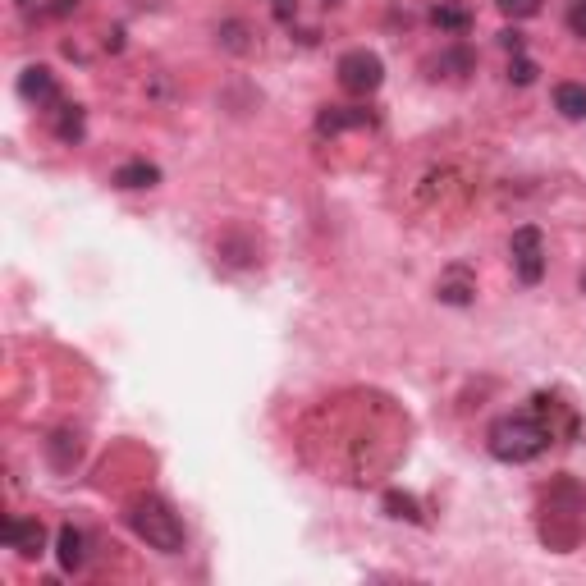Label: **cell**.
Instances as JSON below:
<instances>
[{
    "label": "cell",
    "mask_w": 586,
    "mask_h": 586,
    "mask_svg": "<svg viewBox=\"0 0 586 586\" xmlns=\"http://www.w3.org/2000/svg\"><path fill=\"white\" fill-rule=\"evenodd\" d=\"M500 42L509 46L513 55H522V46H527V42H522V33H518V28H504V33H500Z\"/></svg>",
    "instance_id": "obj_22"
},
{
    "label": "cell",
    "mask_w": 586,
    "mask_h": 586,
    "mask_svg": "<svg viewBox=\"0 0 586 586\" xmlns=\"http://www.w3.org/2000/svg\"><path fill=\"white\" fill-rule=\"evenodd\" d=\"M216 42L225 46L229 55H248V51H252V33H248V23H243V19H225V23L216 28Z\"/></svg>",
    "instance_id": "obj_14"
},
{
    "label": "cell",
    "mask_w": 586,
    "mask_h": 586,
    "mask_svg": "<svg viewBox=\"0 0 586 586\" xmlns=\"http://www.w3.org/2000/svg\"><path fill=\"white\" fill-rule=\"evenodd\" d=\"M577 289H582V293H586V271H582V275H577Z\"/></svg>",
    "instance_id": "obj_24"
},
{
    "label": "cell",
    "mask_w": 586,
    "mask_h": 586,
    "mask_svg": "<svg viewBox=\"0 0 586 586\" xmlns=\"http://www.w3.org/2000/svg\"><path fill=\"white\" fill-rule=\"evenodd\" d=\"M586 532V486L573 477H554L541 500V541L568 554Z\"/></svg>",
    "instance_id": "obj_2"
},
{
    "label": "cell",
    "mask_w": 586,
    "mask_h": 586,
    "mask_svg": "<svg viewBox=\"0 0 586 586\" xmlns=\"http://www.w3.org/2000/svg\"><path fill=\"white\" fill-rule=\"evenodd\" d=\"M536 60H527V55H513L509 60V83H518V87H527V83H536Z\"/></svg>",
    "instance_id": "obj_19"
},
{
    "label": "cell",
    "mask_w": 586,
    "mask_h": 586,
    "mask_svg": "<svg viewBox=\"0 0 586 586\" xmlns=\"http://www.w3.org/2000/svg\"><path fill=\"white\" fill-rule=\"evenodd\" d=\"M472 65H477V55H472V51H463V46H454V51H445L440 60H435V69H449L454 78H458V74H467Z\"/></svg>",
    "instance_id": "obj_18"
},
{
    "label": "cell",
    "mask_w": 586,
    "mask_h": 586,
    "mask_svg": "<svg viewBox=\"0 0 586 586\" xmlns=\"http://www.w3.org/2000/svg\"><path fill=\"white\" fill-rule=\"evenodd\" d=\"M19 97L33 101V106H55L60 101V87H55L51 65H28L19 74Z\"/></svg>",
    "instance_id": "obj_7"
},
{
    "label": "cell",
    "mask_w": 586,
    "mask_h": 586,
    "mask_svg": "<svg viewBox=\"0 0 586 586\" xmlns=\"http://www.w3.org/2000/svg\"><path fill=\"white\" fill-rule=\"evenodd\" d=\"M568 28L586 42V0H573V5H568Z\"/></svg>",
    "instance_id": "obj_21"
},
{
    "label": "cell",
    "mask_w": 586,
    "mask_h": 586,
    "mask_svg": "<svg viewBox=\"0 0 586 586\" xmlns=\"http://www.w3.org/2000/svg\"><path fill=\"white\" fill-rule=\"evenodd\" d=\"M385 513H390V518H399V522H426L422 518V504L413 500V495H408V490H385Z\"/></svg>",
    "instance_id": "obj_16"
},
{
    "label": "cell",
    "mask_w": 586,
    "mask_h": 586,
    "mask_svg": "<svg viewBox=\"0 0 586 586\" xmlns=\"http://www.w3.org/2000/svg\"><path fill=\"white\" fill-rule=\"evenodd\" d=\"M78 454H83V445H78V435H69V431H55L51 440H46V458H51L60 472H69V467L78 463Z\"/></svg>",
    "instance_id": "obj_13"
},
{
    "label": "cell",
    "mask_w": 586,
    "mask_h": 586,
    "mask_svg": "<svg viewBox=\"0 0 586 586\" xmlns=\"http://www.w3.org/2000/svg\"><path fill=\"white\" fill-rule=\"evenodd\" d=\"M55 559H60L65 573H78V568L87 564V536L78 532V527H60V536H55Z\"/></svg>",
    "instance_id": "obj_10"
},
{
    "label": "cell",
    "mask_w": 586,
    "mask_h": 586,
    "mask_svg": "<svg viewBox=\"0 0 586 586\" xmlns=\"http://www.w3.org/2000/svg\"><path fill=\"white\" fill-rule=\"evenodd\" d=\"M5 545L19 550L23 559H42L46 554V527L37 518H5Z\"/></svg>",
    "instance_id": "obj_6"
},
{
    "label": "cell",
    "mask_w": 586,
    "mask_h": 586,
    "mask_svg": "<svg viewBox=\"0 0 586 586\" xmlns=\"http://www.w3.org/2000/svg\"><path fill=\"white\" fill-rule=\"evenodd\" d=\"M19 5H28V0H19Z\"/></svg>",
    "instance_id": "obj_25"
},
{
    "label": "cell",
    "mask_w": 586,
    "mask_h": 586,
    "mask_svg": "<svg viewBox=\"0 0 586 586\" xmlns=\"http://www.w3.org/2000/svg\"><path fill=\"white\" fill-rule=\"evenodd\" d=\"M559 417H573V408H564L554 394H532L522 413H504L490 422L486 449L500 463H532L559 440Z\"/></svg>",
    "instance_id": "obj_1"
},
{
    "label": "cell",
    "mask_w": 586,
    "mask_h": 586,
    "mask_svg": "<svg viewBox=\"0 0 586 586\" xmlns=\"http://www.w3.org/2000/svg\"><path fill=\"white\" fill-rule=\"evenodd\" d=\"M554 110L564 120H586V83H554Z\"/></svg>",
    "instance_id": "obj_12"
},
{
    "label": "cell",
    "mask_w": 586,
    "mask_h": 586,
    "mask_svg": "<svg viewBox=\"0 0 586 586\" xmlns=\"http://www.w3.org/2000/svg\"><path fill=\"white\" fill-rule=\"evenodd\" d=\"M435 298L449 307H467L477 298V275L467 271V266H449V271L440 275V284H435Z\"/></svg>",
    "instance_id": "obj_8"
},
{
    "label": "cell",
    "mask_w": 586,
    "mask_h": 586,
    "mask_svg": "<svg viewBox=\"0 0 586 586\" xmlns=\"http://www.w3.org/2000/svg\"><path fill=\"white\" fill-rule=\"evenodd\" d=\"M110 184L124 188V193H138V188H156L161 184V170L152 161H124L120 170L110 174Z\"/></svg>",
    "instance_id": "obj_9"
},
{
    "label": "cell",
    "mask_w": 586,
    "mask_h": 586,
    "mask_svg": "<svg viewBox=\"0 0 586 586\" xmlns=\"http://www.w3.org/2000/svg\"><path fill=\"white\" fill-rule=\"evenodd\" d=\"M431 23L440 28V33H463V28H467L472 19H467L463 5H445V0H440V5L431 10Z\"/></svg>",
    "instance_id": "obj_17"
},
{
    "label": "cell",
    "mask_w": 586,
    "mask_h": 586,
    "mask_svg": "<svg viewBox=\"0 0 586 586\" xmlns=\"http://www.w3.org/2000/svg\"><path fill=\"white\" fill-rule=\"evenodd\" d=\"M380 83H385V65H380L376 51L358 46V51L339 55V87H344L348 97H371Z\"/></svg>",
    "instance_id": "obj_4"
},
{
    "label": "cell",
    "mask_w": 586,
    "mask_h": 586,
    "mask_svg": "<svg viewBox=\"0 0 586 586\" xmlns=\"http://www.w3.org/2000/svg\"><path fill=\"white\" fill-rule=\"evenodd\" d=\"M83 133H87L83 106H60V115H55V138L60 142H83Z\"/></svg>",
    "instance_id": "obj_15"
},
{
    "label": "cell",
    "mask_w": 586,
    "mask_h": 586,
    "mask_svg": "<svg viewBox=\"0 0 586 586\" xmlns=\"http://www.w3.org/2000/svg\"><path fill=\"white\" fill-rule=\"evenodd\" d=\"M124 522H129L133 536H138L147 550H156V554H184V545H188L184 518H179L174 504L161 500V495H138V500H129Z\"/></svg>",
    "instance_id": "obj_3"
},
{
    "label": "cell",
    "mask_w": 586,
    "mask_h": 586,
    "mask_svg": "<svg viewBox=\"0 0 586 586\" xmlns=\"http://www.w3.org/2000/svg\"><path fill=\"white\" fill-rule=\"evenodd\" d=\"M271 10L280 14V19H289V10H293V0H271Z\"/></svg>",
    "instance_id": "obj_23"
},
{
    "label": "cell",
    "mask_w": 586,
    "mask_h": 586,
    "mask_svg": "<svg viewBox=\"0 0 586 586\" xmlns=\"http://www.w3.org/2000/svg\"><path fill=\"white\" fill-rule=\"evenodd\" d=\"M500 5V14H509V19H532V14H541V0H495Z\"/></svg>",
    "instance_id": "obj_20"
},
{
    "label": "cell",
    "mask_w": 586,
    "mask_h": 586,
    "mask_svg": "<svg viewBox=\"0 0 586 586\" xmlns=\"http://www.w3.org/2000/svg\"><path fill=\"white\" fill-rule=\"evenodd\" d=\"M362 124H371V115L358 106H326L316 115V129L321 133H344V129H362Z\"/></svg>",
    "instance_id": "obj_11"
},
{
    "label": "cell",
    "mask_w": 586,
    "mask_h": 586,
    "mask_svg": "<svg viewBox=\"0 0 586 586\" xmlns=\"http://www.w3.org/2000/svg\"><path fill=\"white\" fill-rule=\"evenodd\" d=\"M509 261L518 271L522 284H541L545 280V234L536 225H518L509 239Z\"/></svg>",
    "instance_id": "obj_5"
}]
</instances>
